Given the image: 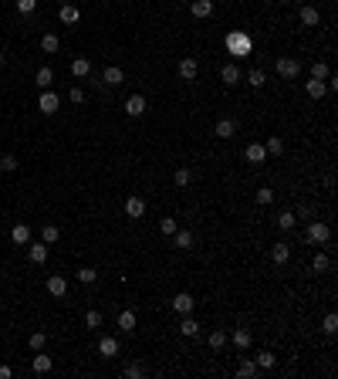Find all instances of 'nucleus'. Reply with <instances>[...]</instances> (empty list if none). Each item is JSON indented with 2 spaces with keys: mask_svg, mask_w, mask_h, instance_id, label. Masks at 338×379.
I'll use <instances>...</instances> for the list:
<instances>
[{
  "mask_svg": "<svg viewBox=\"0 0 338 379\" xmlns=\"http://www.w3.org/2000/svg\"><path fill=\"white\" fill-rule=\"evenodd\" d=\"M227 51L240 61V58H247L250 51H254V41H250V34H243V31H230L227 34Z\"/></svg>",
  "mask_w": 338,
  "mask_h": 379,
  "instance_id": "1",
  "label": "nucleus"
},
{
  "mask_svg": "<svg viewBox=\"0 0 338 379\" xmlns=\"http://www.w3.org/2000/svg\"><path fill=\"white\" fill-rule=\"evenodd\" d=\"M308 241L311 244H328L331 241V227L322 224V220H311V224H308Z\"/></svg>",
  "mask_w": 338,
  "mask_h": 379,
  "instance_id": "2",
  "label": "nucleus"
},
{
  "mask_svg": "<svg viewBox=\"0 0 338 379\" xmlns=\"http://www.w3.org/2000/svg\"><path fill=\"white\" fill-rule=\"evenodd\" d=\"M277 75H281V78H298L301 61L298 58H277Z\"/></svg>",
  "mask_w": 338,
  "mask_h": 379,
  "instance_id": "3",
  "label": "nucleus"
},
{
  "mask_svg": "<svg viewBox=\"0 0 338 379\" xmlns=\"http://www.w3.org/2000/svg\"><path fill=\"white\" fill-rule=\"evenodd\" d=\"M176 71H179V78H183V81H193L196 75H200V61H196V58H183Z\"/></svg>",
  "mask_w": 338,
  "mask_h": 379,
  "instance_id": "4",
  "label": "nucleus"
},
{
  "mask_svg": "<svg viewBox=\"0 0 338 379\" xmlns=\"http://www.w3.org/2000/svg\"><path fill=\"white\" fill-rule=\"evenodd\" d=\"M37 109H41L44 115H54V112H58V95H54L51 88H44V92H41V98H37Z\"/></svg>",
  "mask_w": 338,
  "mask_h": 379,
  "instance_id": "5",
  "label": "nucleus"
},
{
  "mask_svg": "<svg viewBox=\"0 0 338 379\" xmlns=\"http://www.w3.org/2000/svg\"><path fill=\"white\" fill-rule=\"evenodd\" d=\"M213 136L217 139H234L237 136V122L234 119H220L217 125H213Z\"/></svg>",
  "mask_w": 338,
  "mask_h": 379,
  "instance_id": "6",
  "label": "nucleus"
},
{
  "mask_svg": "<svg viewBox=\"0 0 338 379\" xmlns=\"http://www.w3.org/2000/svg\"><path fill=\"white\" fill-rule=\"evenodd\" d=\"M220 78H223V85H237V81L243 78V71H240V65H234V61H230V65L220 68Z\"/></svg>",
  "mask_w": 338,
  "mask_h": 379,
  "instance_id": "7",
  "label": "nucleus"
},
{
  "mask_svg": "<svg viewBox=\"0 0 338 379\" xmlns=\"http://www.w3.org/2000/svg\"><path fill=\"white\" fill-rule=\"evenodd\" d=\"M102 81H105V85H112V88H115V85H122V81H125V71H122L119 65H108V68H105V71H102Z\"/></svg>",
  "mask_w": 338,
  "mask_h": 379,
  "instance_id": "8",
  "label": "nucleus"
},
{
  "mask_svg": "<svg viewBox=\"0 0 338 379\" xmlns=\"http://www.w3.org/2000/svg\"><path fill=\"white\" fill-rule=\"evenodd\" d=\"M243 156H247V163H264L267 149H264V142H250L247 149H243Z\"/></svg>",
  "mask_w": 338,
  "mask_h": 379,
  "instance_id": "9",
  "label": "nucleus"
},
{
  "mask_svg": "<svg viewBox=\"0 0 338 379\" xmlns=\"http://www.w3.org/2000/svg\"><path fill=\"white\" fill-rule=\"evenodd\" d=\"M125 112H129L132 119H139V115L145 112V98L142 95H129V98H125Z\"/></svg>",
  "mask_w": 338,
  "mask_h": 379,
  "instance_id": "10",
  "label": "nucleus"
},
{
  "mask_svg": "<svg viewBox=\"0 0 338 379\" xmlns=\"http://www.w3.org/2000/svg\"><path fill=\"white\" fill-rule=\"evenodd\" d=\"M125 213H129L132 220H139L145 213V200L142 196H129V200H125Z\"/></svg>",
  "mask_w": 338,
  "mask_h": 379,
  "instance_id": "11",
  "label": "nucleus"
},
{
  "mask_svg": "<svg viewBox=\"0 0 338 379\" xmlns=\"http://www.w3.org/2000/svg\"><path fill=\"white\" fill-rule=\"evenodd\" d=\"M173 308H176L179 315H190V312H193V295H186V291H179L176 298H173Z\"/></svg>",
  "mask_w": 338,
  "mask_h": 379,
  "instance_id": "12",
  "label": "nucleus"
},
{
  "mask_svg": "<svg viewBox=\"0 0 338 379\" xmlns=\"http://www.w3.org/2000/svg\"><path fill=\"white\" fill-rule=\"evenodd\" d=\"M98 352H102L105 359H112V355L119 352V342H115L112 335H102V339H98Z\"/></svg>",
  "mask_w": 338,
  "mask_h": 379,
  "instance_id": "13",
  "label": "nucleus"
},
{
  "mask_svg": "<svg viewBox=\"0 0 338 379\" xmlns=\"http://www.w3.org/2000/svg\"><path fill=\"white\" fill-rule=\"evenodd\" d=\"M318 21H322V14H318V7H301V24L305 27H318Z\"/></svg>",
  "mask_w": 338,
  "mask_h": 379,
  "instance_id": "14",
  "label": "nucleus"
},
{
  "mask_svg": "<svg viewBox=\"0 0 338 379\" xmlns=\"http://www.w3.org/2000/svg\"><path fill=\"white\" fill-rule=\"evenodd\" d=\"M85 75H91V61L88 58H74L71 61V78H85Z\"/></svg>",
  "mask_w": 338,
  "mask_h": 379,
  "instance_id": "15",
  "label": "nucleus"
},
{
  "mask_svg": "<svg viewBox=\"0 0 338 379\" xmlns=\"http://www.w3.org/2000/svg\"><path fill=\"white\" fill-rule=\"evenodd\" d=\"M190 10H193V17H210L213 14V0H193V4H190Z\"/></svg>",
  "mask_w": 338,
  "mask_h": 379,
  "instance_id": "16",
  "label": "nucleus"
},
{
  "mask_svg": "<svg viewBox=\"0 0 338 379\" xmlns=\"http://www.w3.org/2000/svg\"><path fill=\"white\" fill-rule=\"evenodd\" d=\"M48 291L54 295V298H61V295L68 291V281H65L61 275H51V278H48Z\"/></svg>",
  "mask_w": 338,
  "mask_h": 379,
  "instance_id": "17",
  "label": "nucleus"
},
{
  "mask_svg": "<svg viewBox=\"0 0 338 379\" xmlns=\"http://www.w3.org/2000/svg\"><path fill=\"white\" fill-rule=\"evenodd\" d=\"M27 258H31L34 264H44V261H48V244H44V241H41V244H31Z\"/></svg>",
  "mask_w": 338,
  "mask_h": 379,
  "instance_id": "18",
  "label": "nucleus"
},
{
  "mask_svg": "<svg viewBox=\"0 0 338 379\" xmlns=\"http://www.w3.org/2000/svg\"><path fill=\"white\" fill-rule=\"evenodd\" d=\"M288 258H291V244H274V247H271V261H274V264H284Z\"/></svg>",
  "mask_w": 338,
  "mask_h": 379,
  "instance_id": "19",
  "label": "nucleus"
},
{
  "mask_svg": "<svg viewBox=\"0 0 338 379\" xmlns=\"http://www.w3.org/2000/svg\"><path fill=\"white\" fill-rule=\"evenodd\" d=\"M61 21H65V24H78V21H81V10L74 7V4H61Z\"/></svg>",
  "mask_w": 338,
  "mask_h": 379,
  "instance_id": "20",
  "label": "nucleus"
},
{
  "mask_svg": "<svg viewBox=\"0 0 338 379\" xmlns=\"http://www.w3.org/2000/svg\"><path fill=\"white\" fill-rule=\"evenodd\" d=\"M237 376H240V379L257 376V363H254V359H240V363H237Z\"/></svg>",
  "mask_w": 338,
  "mask_h": 379,
  "instance_id": "21",
  "label": "nucleus"
},
{
  "mask_svg": "<svg viewBox=\"0 0 338 379\" xmlns=\"http://www.w3.org/2000/svg\"><path fill=\"white\" fill-rule=\"evenodd\" d=\"M179 332H183L186 339H193V335H200V322H196V318H190V315H183V325H179Z\"/></svg>",
  "mask_w": 338,
  "mask_h": 379,
  "instance_id": "22",
  "label": "nucleus"
},
{
  "mask_svg": "<svg viewBox=\"0 0 338 379\" xmlns=\"http://www.w3.org/2000/svg\"><path fill=\"white\" fill-rule=\"evenodd\" d=\"M230 339H234L237 349H250V339H254V335H250V329H234V335H230Z\"/></svg>",
  "mask_w": 338,
  "mask_h": 379,
  "instance_id": "23",
  "label": "nucleus"
},
{
  "mask_svg": "<svg viewBox=\"0 0 338 379\" xmlns=\"http://www.w3.org/2000/svg\"><path fill=\"white\" fill-rule=\"evenodd\" d=\"M173 244H176L179 250H190L193 247V234H190V230H176V234H173Z\"/></svg>",
  "mask_w": 338,
  "mask_h": 379,
  "instance_id": "24",
  "label": "nucleus"
},
{
  "mask_svg": "<svg viewBox=\"0 0 338 379\" xmlns=\"http://www.w3.org/2000/svg\"><path fill=\"white\" fill-rule=\"evenodd\" d=\"M10 237H14V244H27V241H31V227H27V224H17L14 230H10Z\"/></svg>",
  "mask_w": 338,
  "mask_h": 379,
  "instance_id": "25",
  "label": "nucleus"
},
{
  "mask_svg": "<svg viewBox=\"0 0 338 379\" xmlns=\"http://www.w3.org/2000/svg\"><path fill=\"white\" fill-rule=\"evenodd\" d=\"M119 329L122 332H136V312H119Z\"/></svg>",
  "mask_w": 338,
  "mask_h": 379,
  "instance_id": "26",
  "label": "nucleus"
},
{
  "mask_svg": "<svg viewBox=\"0 0 338 379\" xmlns=\"http://www.w3.org/2000/svg\"><path fill=\"white\" fill-rule=\"evenodd\" d=\"M51 366H54V363H51L48 352H37V355H34V372H51Z\"/></svg>",
  "mask_w": 338,
  "mask_h": 379,
  "instance_id": "27",
  "label": "nucleus"
},
{
  "mask_svg": "<svg viewBox=\"0 0 338 379\" xmlns=\"http://www.w3.org/2000/svg\"><path fill=\"white\" fill-rule=\"evenodd\" d=\"M254 363H257V369H274V366H277V355L274 352H257Z\"/></svg>",
  "mask_w": 338,
  "mask_h": 379,
  "instance_id": "28",
  "label": "nucleus"
},
{
  "mask_svg": "<svg viewBox=\"0 0 338 379\" xmlns=\"http://www.w3.org/2000/svg\"><path fill=\"white\" fill-rule=\"evenodd\" d=\"M58 48H61V41H58V34H44V38H41V51H48V55H54Z\"/></svg>",
  "mask_w": 338,
  "mask_h": 379,
  "instance_id": "29",
  "label": "nucleus"
},
{
  "mask_svg": "<svg viewBox=\"0 0 338 379\" xmlns=\"http://www.w3.org/2000/svg\"><path fill=\"white\" fill-rule=\"evenodd\" d=\"M34 81H37L41 88H51V81H54V71H51V68H37V75H34Z\"/></svg>",
  "mask_w": 338,
  "mask_h": 379,
  "instance_id": "30",
  "label": "nucleus"
},
{
  "mask_svg": "<svg viewBox=\"0 0 338 379\" xmlns=\"http://www.w3.org/2000/svg\"><path fill=\"white\" fill-rule=\"evenodd\" d=\"M58 237H61V230H58L54 224H44V230H41V241H44V244H48V247H51V244H54Z\"/></svg>",
  "mask_w": 338,
  "mask_h": 379,
  "instance_id": "31",
  "label": "nucleus"
},
{
  "mask_svg": "<svg viewBox=\"0 0 338 379\" xmlns=\"http://www.w3.org/2000/svg\"><path fill=\"white\" fill-rule=\"evenodd\" d=\"M305 88H308V95H311V98H322L325 92H328V88H325V81H318V78H311Z\"/></svg>",
  "mask_w": 338,
  "mask_h": 379,
  "instance_id": "32",
  "label": "nucleus"
},
{
  "mask_svg": "<svg viewBox=\"0 0 338 379\" xmlns=\"http://www.w3.org/2000/svg\"><path fill=\"white\" fill-rule=\"evenodd\" d=\"M264 149H267V156H281V153H284V139L271 136V139H267V146H264Z\"/></svg>",
  "mask_w": 338,
  "mask_h": 379,
  "instance_id": "33",
  "label": "nucleus"
},
{
  "mask_svg": "<svg viewBox=\"0 0 338 379\" xmlns=\"http://www.w3.org/2000/svg\"><path fill=\"white\" fill-rule=\"evenodd\" d=\"M328 75H331V68H328V65H325V61H314V65H311V78H318V81H325V78H328Z\"/></svg>",
  "mask_w": 338,
  "mask_h": 379,
  "instance_id": "34",
  "label": "nucleus"
},
{
  "mask_svg": "<svg viewBox=\"0 0 338 379\" xmlns=\"http://www.w3.org/2000/svg\"><path fill=\"white\" fill-rule=\"evenodd\" d=\"M328 267H331L328 254H314V261H311V271H318V275H322V271H328Z\"/></svg>",
  "mask_w": 338,
  "mask_h": 379,
  "instance_id": "35",
  "label": "nucleus"
},
{
  "mask_svg": "<svg viewBox=\"0 0 338 379\" xmlns=\"http://www.w3.org/2000/svg\"><path fill=\"white\" fill-rule=\"evenodd\" d=\"M27 346H31V349H34V352H41V349L48 346V335H44V332H34L31 339H27Z\"/></svg>",
  "mask_w": 338,
  "mask_h": 379,
  "instance_id": "36",
  "label": "nucleus"
},
{
  "mask_svg": "<svg viewBox=\"0 0 338 379\" xmlns=\"http://www.w3.org/2000/svg\"><path fill=\"white\" fill-rule=\"evenodd\" d=\"M294 213H291V210H284V213H277V227H281V230H291V227H294Z\"/></svg>",
  "mask_w": 338,
  "mask_h": 379,
  "instance_id": "37",
  "label": "nucleus"
},
{
  "mask_svg": "<svg viewBox=\"0 0 338 379\" xmlns=\"http://www.w3.org/2000/svg\"><path fill=\"white\" fill-rule=\"evenodd\" d=\"M322 329H325V332H328V335H335V332H338V315H335V312H328V315H325V322H322Z\"/></svg>",
  "mask_w": 338,
  "mask_h": 379,
  "instance_id": "38",
  "label": "nucleus"
},
{
  "mask_svg": "<svg viewBox=\"0 0 338 379\" xmlns=\"http://www.w3.org/2000/svg\"><path fill=\"white\" fill-rule=\"evenodd\" d=\"M17 166H21V163H17V156H0V170H4V173H14L17 170Z\"/></svg>",
  "mask_w": 338,
  "mask_h": 379,
  "instance_id": "39",
  "label": "nucleus"
},
{
  "mask_svg": "<svg viewBox=\"0 0 338 379\" xmlns=\"http://www.w3.org/2000/svg\"><path fill=\"white\" fill-rule=\"evenodd\" d=\"M122 372H125V379H142V376H145V369H142L139 363H129V366H125Z\"/></svg>",
  "mask_w": 338,
  "mask_h": 379,
  "instance_id": "40",
  "label": "nucleus"
},
{
  "mask_svg": "<svg viewBox=\"0 0 338 379\" xmlns=\"http://www.w3.org/2000/svg\"><path fill=\"white\" fill-rule=\"evenodd\" d=\"M159 230H162V234H169V237H173V234L179 230V224H176L173 217H162V220H159Z\"/></svg>",
  "mask_w": 338,
  "mask_h": 379,
  "instance_id": "41",
  "label": "nucleus"
},
{
  "mask_svg": "<svg viewBox=\"0 0 338 379\" xmlns=\"http://www.w3.org/2000/svg\"><path fill=\"white\" fill-rule=\"evenodd\" d=\"M95 278H98V271H95V267H81V271H78V281H81V284H91Z\"/></svg>",
  "mask_w": 338,
  "mask_h": 379,
  "instance_id": "42",
  "label": "nucleus"
},
{
  "mask_svg": "<svg viewBox=\"0 0 338 379\" xmlns=\"http://www.w3.org/2000/svg\"><path fill=\"white\" fill-rule=\"evenodd\" d=\"M85 325H88V329H102V315H98L95 308H91V312L85 315Z\"/></svg>",
  "mask_w": 338,
  "mask_h": 379,
  "instance_id": "43",
  "label": "nucleus"
},
{
  "mask_svg": "<svg viewBox=\"0 0 338 379\" xmlns=\"http://www.w3.org/2000/svg\"><path fill=\"white\" fill-rule=\"evenodd\" d=\"M17 10H21V14H34V10H37V0H17Z\"/></svg>",
  "mask_w": 338,
  "mask_h": 379,
  "instance_id": "44",
  "label": "nucleus"
},
{
  "mask_svg": "<svg viewBox=\"0 0 338 379\" xmlns=\"http://www.w3.org/2000/svg\"><path fill=\"white\" fill-rule=\"evenodd\" d=\"M274 200V190H267V186H260V190H257V203H260V207H267V203H271Z\"/></svg>",
  "mask_w": 338,
  "mask_h": 379,
  "instance_id": "45",
  "label": "nucleus"
},
{
  "mask_svg": "<svg viewBox=\"0 0 338 379\" xmlns=\"http://www.w3.org/2000/svg\"><path fill=\"white\" fill-rule=\"evenodd\" d=\"M173 179H176V186H186L190 179H193V173H190V170L183 166V170H176V176H173Z\"/></svg>",
  "mask_w": 338,
  "mask_h": 379,
  "instance_id": "46",
  "label": "nucleus"
},
{
  "mask_svg": "<svg viewBox=\"0 0 338 379\" xmlns=\"http://www.w3.org/2000/svg\"><path fill=\"white\" fill-rule=\"evenodd\" d=\"M247 81L254 85V88H260V85H264V71H260V68H254V71L247 75Z\"/></svg>",
  "mask_w": 338,
  "mask_h": 379,
  "instance_id": "47",
  "label": "nucleus"
},
{
  "mask_svg": "<svg viewBox=\"0 0 338 379\" xmlns=\"http://www.w3.org/2000/svg\"><path fill=\"white\" fill-rule=\"evenodd\" d=\"M223 342H227V332H213V335H210V346L213 349H220Z\"/></svg>",
  "mask_w": 338,
  "mask_h": 379,
  "instance_id": "48",
  "label": "nucleus"
},
{
  "mask_svg": "<svg viewBox=\"0 0 338 379\" xmlns=\"http://www.w3.org/2000/svg\"><path fill=\"white\" fill-rule=\"evenodd\" d=\"M71 102L81 105V102H85V92H81V88H71Z\"/></svg>",
  "mask_w": 338,
  "mask_h": 379,
  "instance_id": "49",
  "label": "nucleus"
},
{
  "mask_svg": "<svg viewBox=\"0 0 338 379\" xmlns=\"http://www.w3.org/2000/svg\"><path fill=\"white\" fill-rule=\"evenodd\" d=\"M0 379H10V366H0Z\"/></svg>",
  "mask_w": 338,
  "mask_h": 379,
  "instance_id": "50",
  "label": "nucleus"
},
{
  "mask_svg": "<svg viewBox=\"0 0 338 379\" xmlns=\"http://www.w3.org/2000/svg\"><path fill=\"white\" fill-rule=\"evenodd\" d=\"M58 4H71V0H58Z\"/></svg>",
  "mask_w": 338,
  "mask_h": 379,
  "instance_id": "51",
  "label": "nucleus"
},
{
  "mask_svg": "<svg viewBox=\"0 0 338 379\" xmlns=\"http://www.w3.org/2000/svg\"><path fill=\"white\" fill-rule=\"evenodd\" d=\"M0 65H4V55H0Z\"/></svg>",
  "mask_w": 338,
  "mask_h": 379,
  "instance_id": "52",
  "label": "nucleus"
},
{
  "mask_svg": "<svg viewBox=\"0 0 338 379\" xmlns=\"http://www.w3.org/2000/svg\"><path fill=\"white\" fill-rule=\"evenodd\" d=\"M281 4H291V0H281Z\"/></svg>",
  "mask_w": 338,
  "mask_h": 379,
  "instance_id": "53",
  "label": "nucleus"
}]
</instances>
